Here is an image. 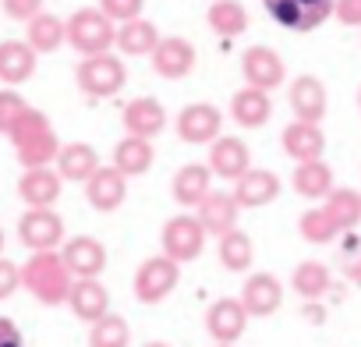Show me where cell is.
<instances>
[{"instance_id":"f1b7e54d","label":"cell","mask_w":361,"mask_h":347,"mask_svg":"<svg viewBox=\"0 0 361 347\" xmlns=\"http://www.w3.org/2000/svg\"><path fill=\"white\" fill-rule=\"evenodd\" d=\"M25 43L36 54H54V50H61L68 43V22L57 18V15H50V11H43V15H36L25 25Z\"/></svg>"},{"instance_id":"836d02e7","label":"cell","mask_w":361,"mask_h":347,"mask_svg":"<svg viewBox=\"0 0 361 347\" xmlns=\"http://www.w3.org/2000/svg\"><path fill=\"white\" fill-rule=\"evenodd\" d=\"M216 259H220L224 269H231V273H245V269L252 266V259H255V241L238 227V231H231V234L220 238V245H216Z\"/></svg>"},{"instance_id":"7bdbcfd3","label":"cell","mask_w":361,"mask_h":347,"mask_svg":"<svg viewBox=\"0 0 361 347\" xmlns=\"http://www.w3.org/2000/svg\"><path fill=\"white\" fill-rule=\"evenodd\" d=\"M0 347H25L22 329H18L11 319H4V315H0Z\"/></svg>"},{"instance_id":"2e32d148","label":"cell","mask_w":361,"mask_h":347,"mask_svg":"<svg viewBox=\"0 0 361 347\" xmlns=\"http://www.w3.org/2000/svg\"><path fill=\"white\" fill-rule=\"evenodd\" d=\"M121 121H124V131H128L131 138L152 142V138L166 128V110H163V103H159L156 96H138V99H131V103L121 110Z\"/></svg>"},{"instance_id":"7c38bea8","label":"cell","mask_w":361,"mask_h":347,"mask_svg":"<svg viewBox=\"0 0 361 347\" xmlns=\"http://www.w3.org/2000/svg\"><path fill=\"white\" fill-rule=\"evenodd\" d=\"M149 61H152V71H156L159 78L177 82V78H188V75L195 71L199 50H195V43H188L185 36H166V39H159V47H156V54H152Z\"/></svg>"},{"instance_id":"f35d334b","label":"cell","mask_w":361,"mask_h":347,"mask_svg":"<svg viewBox=\"0 0 361 347\" xmlns=\"http://www.w3.org/2000/svg\"><path fill=\"white\" fill-rule=\"evenodd\" d=\"M142 8H145V0H99V11L110 22H121V25L142 18Z\"/></svg>"},{"instance_id":"8d00e7d4","label":"cell","mask_w":361,"mask_h":347,"mask_svg":"<svg viewBox=\"0 0 361 347\" xmlns=\"http://www.w3.org/2000/svg\"><path fill=\"white\" fill-rule=\"evenodd\" d=\"M298 234H301L308 245H329V241L340 234V227L329 220V213H326L322 206H315V209L301 213V220H298Z\"/></svg>"},{"instance_id":"1f68e13d","label":"cell","mask_w":361,"mask_h":347,"mask_svg":"<svg viewBox=\"0 0 361 347\" xmlns=\"http://www.w3.org/2000/svg\"><path fill=\"white\" fill-rule=\"evenodd\" d=\"M290 287H294L305 301H319V298H326V294L333 291V273H329L326 262L305 259V262H298V269H294V276H290Z\"/></svg>"},{"instance_id":"83f0119b","label":"cell","mask_w":361,"mask_h":347,"mask_svg":"<svg viewBox=\"0 0 361 347\" xmlns=\"http://www.w3.org/2000/svg\"><path fill=\"white\" fill-rule=\"evenodd\" d=\"M152 159H156V149L145 138H131L128 135V138H121L114 145V166L124 174V178H142V174H149Z\"/></svg>"},{"instance_id":"d590c367","label":"cell","mask_w":361,"mask_h":347,"mask_svg":"<svg viewBox=\"0 0 361 347\" xmlns=\"http://www.w3.org/2000/svg\"><path fill=\"white\" fill-rule=\"evenodd\" d=\"M89 347H131V326L124 315L110 312L89 329Z\"/></svg>"},{"instance_id":"603a6c76","label":"cell","mask_w":361,"mask_h":347,"mask_svg":"<svg viewBox=\"0 0 361 347\" xmlns=\"http://www.w3.org/2000/svg\"><path fill=\"white\" fill-rule=\"evenodd\" d=\"M238 213H241V206H238L234 192H209L206 202L195 209V217L206 227V234H216V238L238 231Z\"/></svg>"},{"instance_id":"ac0fdd59","label":"cell","mask_w":361,"mask_h":347,"mask_svg":"<svg viewBox=\"0 0 361 347\" xmlns=\"http://www.w3.org/2000/svg\"><path fill=\"white\" fill-rule=\"evenodd\" d=\"M173 202L180 209H199L206 202V195L213 192V170L206 163H185L177 174H173Z\"/></svg>"},{"instance_id":"7a4b0ae2","label":"cell","mask_w":361,"mask_h":347,"mask_svg":"<svg viewBox=\"0 0 361 347\" xmlns=\"http://www.w3.org/2000/svg\"><path fill=\"white\" fill-rule=\"evenodd\" d=\"M22 287L39 301V305H68L75 276L68 269V262L61 259V252H36L25 266H22Z\"/></svg>"},{"instance_id":"c3c4849f","label":"cell","mask_w":361,"mask_h":347,"mask_svg":"<svg viewBox=\"0 0 361 347\" xmlns=\"http://www.w3.org/2000/svg\"><path fill=\"white\" fill-rule=\"evenodd\" d=\"M357 103H361V92H357Z\"/></svg>"},{"instance_id":"3957f363","label":"cell","mask_w":361,"mask_h":347,"mask_svg":"<svg viewBox=\"0 0 361 347\" xmlns=\"http://www.w3.org/2000/svg\"><path fill=\"white\" fill-rule=\"evenodd\" d=\"M68 43L82 54V61L110 54V47H117V22H110L99 8H78L68 18Z\"/></svg>"},{"instance_id":"ee69618b","label":"cell","mask_w":361,"mask_h":347,"mask_svg":"<svg viewBox=\"0 0 361 347\" xmlns=\"http://www.w3.org/2000/svg\"><path fill=\"white\" fill-rule=\"evenodd\" d=\"M343 273H347V280H354V284L361 287V248H357V255H354V259H347V262H343Z\"/></svg>"},{"instance_id":"277c9868","label":"cell","mask_w":361,"mask_h":347,"mask_svg":"<svg viewBox=\"0 0 361 347\" xmlns=\"http://www.w3.org/2000/svg\"><path fill=\"white\" fill-rule=\"evenodd\" d=\"M206 227L199 224V217L195 213H177V217H170L166 224H163V231H159V245H163V255L166 259H173L177 266L180 262H195L199 255H202V248H206Z\"/></svg>"},{"instance_id":"4fadbf2b","label":"cell","mask_w":361,"mask_h":347,"mask_svg":"<svg viewBox=\"0 0 361 347\" xmlns=\"http://www.w3.org/2000/svg\"><path fill=\"white\" fill-rule=\"evenodd\" d=\"M61 259L68 262V269H71L75 280H96L106 269V245L99 238L78 234V238H68L64 241Z\"/></svg>"},{"instance_id":"f6af8a7d","label":"cell","mask_w":361,"mask_h":347,"mask_svg":"<svg viewBox=\"0 0 361 347\" xmlns=\"http://www.w3.org/2000/svg\"><path fill=\"white\" fill-rule=\"evenodd\" d=\"M142 347H170V343H163V340H149V343H142Z\"/></svg>"},{"instance_id":"4316f807","label":"cell","mask_w":361,"mask_h":347,"mask_svg":"<svg viewBox=\"0 0 361 347\" xmlns=\"http://www.w3.org/2000/svg\"><path fill=\"white\" fill-rule=\"evenodd\" d=\"M231 117H234L241 128H262V124L273 117V99H269V92L252 89V85L238 89V92L231 96Z\"/></svg>"},{"instance_id":"8992f818","label":"cell","mask_w":361,"mask_h":347,"mask_svg":"<svg viewBox=\"0 0 361 347\" xmlns=\"http://www.w3.org/2000/svg\"><path fill=\"white\" fill-rule=\"evenodd\" d=\"M180 284V266L166 255H149L138 269H135V280H131V291L142 305H159L166 301Z\"/></svg>"},{"instance_id":"52a82bcc","label":"cell","mask_w":361,"mask_h":347,"mask_svg":"<svg viewBox=\"0 0 361 347\" xmlns=\"http://www.w3.org/2000/svg\"><path fill=\"white\" fill-rule=\"evenodd\" d=\"M273 22L290 32H315L326 18H333L336 0H262Z\"/></svg>"},{"instance_id":"e0dca14e","label":"cell","mask_w":361,"mask_h":347,"mask_svg":"<svg viewBox=\"0 0 361 347\" xmlns=\"http://www.w3.org/2000/svg\"><path fill=\"white\" fill-rule=\"evenodd\" d=\"M241 305L252 319H266L283 305V284L273 273H252L241 284Z\"/></svg>"},{"instance_id":"d4e9b609","label":"cell","mask_w":361,"mask_h":347,"mask_svg":"<svg viewBox=\"0 0 361 347\" xmlns=\"http://www.w3.org/2000/svg\"><path fill=\"white\" fill-rule=\"evenodd\" d=\"M36 61H39V54L25 39H4L0 43V82L8 89L29 82L36 71Z\"/></svg>"},{"instance_id":"b9f144b4","label":"cell","mask_w":361,"mask_h":347,"mask_svg":"<svg viewBox=\"0 0 361 347\" xmlns=\"http://www.w3.org/2000/svg\"><path fill=\"white\" fill-rule=\"evenodd\" d=\"M333 15H336V22H340V25L361 29V0H336Z\"/></svg>"},{"instance_id":"60d3db41","label":"cell","mask_w":361,"mask_h":347,"mask_svg":"<svg viewBox=\"0 0 361 347\" xmlns=\"http://www.w3.org/2000/svg\"><path fill=\"white\" fill-rule=\"evenodd\" d=\"M4 11H8V18L29 25L36 15H43V0H4Z\"/></svg>"},{"instance_id":"7dc6e473","label":"cell","mask_w":361,"mask_h":347,"mask_svg":"<svg viewBox=\"0 0 361 347\" xmlns=\"http://www.w3.org/2000/svg\"><path fill=\"white\" fill-rule=\"evenodd\" d=\"M213 347H238V343H213Z\"/></svg>"},{"instance_id":"484cf974","label":"cell","mask_w":361,"mask_h":347,"mask_svg":"<svg viewBox=\"0 0 361 347\" xmlns=\"http://www.w3.org/2000/svg\"><path fill=\"white\" fill-rule=\"evenodd\" d=\"M68 308L75 312V319L96 326L99 319L110 315V294L99 280H75L71 287V298H68Z\"/></svg>"},{"instance_id":"f546056e","label":"cell","mask_w":361,"mask_h":347,"mask_svg":"<svg viewBox=\"0 0 361 347\" xmlns=\"http://www.w3.org/2000/svg\"><path fill=\"white\" fill-rule=\"evenodd\" d=\"M290 185H294V192H298L301 199H322V202H326V195L333 192V170H329L326 159L298 163Z\"/></svg>"},{"instance_id":"30bf717a","label":"cell","mask_w":361,"mask_h":347,"mask_svg":"<svg viewBox=\"0 0 361 347\" xmlns=\"http://www.w3.org/2000/svg\"><path fill=\"white\" fill-rule=\"evenodd\" d=\"M241 75H245V85L273 92L287 82V64L273 47H248L241 54Z\"/></svg>"},{"instance_id":"5bb4252c","label":"cell","mask_w":361,"mask_h":347,"mask_svg":"<svg viewBox=\"0 0 361 347\" xmlns=\"http://www.w3.org/2000/svg\"><path fill=\"white\" fill-rule=\"evenodd\" d=\"M248 312L241 305V298H216L206 312V329L213 336V343H238L245 336L248 326Z\"/></svg>"},{"instance_id":"e575fe53","label":"cell","mask_w":361,"mask_h":347,"mask_svg":"<svg viewBox=\"0 0 361 347\" xmlns=\"http://www.w3.org/2000/svg\"><path fill=\"white\" fill-rule=\"evenodd\" d=\"M322 209L329 213V220L340 227V231H350L357 220H361V192L354 188H333L322 202Z\"/></svg>"},{"instance_id":"ba28073f","label":"cell","mask_w":361,"mask_h":347,"mask_svg":"<svg viewBox=\"0 0 361 347\" xmlns=\"http://www.w3.org/2000/svg\"><path fill=\"white\" fill-rule=\"evenodd\" d=\"M18 238L25 248L36 252H57L64 248V220L57 209H25L18 220Z\"/></svg>"},{"instance_id":"44dd1931","label":"cell","mask_w":361,"mask_h":347,"mask_svg":"<svg viewBox=\"0 0 361 347\" xmlns=\"http://www.w3.org/2000/svg\"><path fill=\"white\" fill-rule=\"evenodd\" d=\"M280 145L283 152L294 159V163H312V159H322L326 152V135L319 124H305V121H290L280 135Z\"/></svg>"},{"instance_id":"cb8c5ba5","label":"cell","mask_w":361,"mask_h":347,"mask_svg":"<svg viewBox=\"0 0 361 347\" xmlns=\"http://www.w3.org/2000/svg\"><path fill=\"white\" fill-rule=\"evenodd\" d=\"M57 174L61 181H75V185H89L92 174L103 166L99 163V152L89 145V142H68L61 145V156H57Z\"/></svg>"},{"instance_id":"bcb514c9","label":"cell","mask_w":361,"mask_h":347,"mask_svg":"<svg viewBox=\"0 0 361 347\" xmlns=\"http://www.w3.org/2000/svg\"><path fill=\"white\" fill-rule=\"evenodd\" d=\"M0 252H4V231H0Z\"/></svg>"},{"instance_id":"74e56055","label":"cell","mask_w":361,"mask_h":347,"mask_svg":"<svg viewBox=\"0 0 361 347\" xmlns=\"http://www.w3.org/2000/svg\"><path fill=\"white\" fill-rule=\"evenodd\" d=\"M32 106L15 92V89H0V135H11V128L29 114Z\"/></svg>"},{"instance_id":"5b68a950","label":"cell","mask_w":361,"mask_h":347,"mask_svg":"<svg viewBox=\"0 0 361 347\" xmlns=\"http://www.w3.org/2000/svg\"><path fill=\"white\" fill-rule=\"evenodd\" d=\"M75 82L78 89L89 96V99H110L124 89L128 82V68L121 57L114 54H99V57H85L75 71Z\"/></svg>"},{"instance_id":"9a60e30c","label":"cell","mask_w":361,"mask_h":347,"mask_svg":"<svg viewBox=\"0 0 361 347\" xmlns=\"http://www.w3.org/2000/svg\"><path fill=\"white\" fill-rule=\"evenodd\" d=\"M287 103L294 110V121H305V124H322L326 117V106H329V96H326V85L315 78V75H298L287 89Z\"/></svg>"},{"instance_id":"8fae6325","label":"cell","mask_w":361,"mask_h":347,"mask_svg":"<svg viewBox=\"0 0 361 347\" xmlns=\"http://www.w3.org/2000/svg\"><path fill=\"white\" fill-rule=\"evenodd\" d=\"M224 131V114L213 103H188L177 114V138L188 145H213Z\"/></svg>"},{"instance_id":"4dcf8cb0","label":"cell","mask_w":361,"mask_h":347,"mask_svg":"<svg viewBox=\"0 0 361 347\" xmlns=\"http://www.w3.org/2000/svg\"><path fill=\"white\" fill-rule=\"evenodd\" d=\"M159 39H163V36H159L156 25L145 22V18L124 22V25L117 29V50L128 54V57H152L156 47H159Z\"/></svg>"},{"instance_id":"ab89813d","label":"cell","mask_w":361,"mask_h":347,"mask_svg":"<svg viewBox=\"0 0 361 347\" xmlns=\"http://www.w3.org/2000/svg\"><path fill=\"white\" fill-rule=\"evenodd\" d=\"M18 287H22V266H15L11 259L0 255V301H8Z\"/></svg>"},{"instance_id":"d6a6232c","label":"cell","mask_w":361,"mask_h":347,"mask_svg":"<svg viewBox=\"0 0 361 347\" xmlns=\"http://www.w3.org/2000/svg\"><path fill=\"white\" fill-rule=\"evenodd\" d=\"M206 22H209V29H213L216 36L234 39V36H241V32L248 29V11H245L241 0H213Z\"/></svg>"},{"instance_id":"6da1fadb","label":"cell","mask_w":361,"mask_h":347,"mask_svg":"<svg viewBox=\"0 0 361 347\" xmlns=\"http://www.w3.org/2000/svg\"><path fill=\"white\" fill-rule=\"evenodd\" d=\"M8 142L15 145V156L25 170H43V166L57 163V156H61V138H57L50 117L36 106L11 128Z\"/></svg>"},{"instance_id":"7402d4cb","label":"cell","mask_w":361,"mask_h":347,"mask_svg":"<svg viewBox=\"0 0 361 347\" xmlns=\"http://www.w3.org/2000/svg\"><path fill=\"white\" fill-rule=\"evenodd\" d=\"M61 174L43 166V170H25L18 181V199L29 209H54V202L61 199Z\"/></svg>"},{"instance_id":"9c48e42d","label":"cell","mask_w":361,"mask_h":347,"mask_svg":"<svg viewBox=\"0 0 361 347\" xmlns=\"http://www.w3.org/2000/svg\"><path fill=\"white\" fill-rule=\"evenodd\" d=\"M206 166L213 170V178L238 185L245 174L252 170V149H248V142L238 138V135H220V138L209 145Z\"/></svg>"},{"instance_id":"ffe728a7","label":"cell","mask_w":361,"mask_h":347,"mask_svg":"<svg viewBox=\"0 0 361 347\" xmlns=\"http://www.w3.org/2000/svg\"><path fill=\"white\" fill-rule=\"evenodd\" d=\"M234 199L241 209H262L280 199V178L266 166H252L245 178L234 185Z\"/></svg>"},{"instance_id":"d6986e66","label":"cell","mask_w":361,"mask_h":347,"mask_svg":"<svg viewBox=\"0 0 361 347\" xmlns=\"http://www.w3.org/2000/svg\"><path fill=\"white\" fill-rule=\"evenodd\" d=\"M85 199L96 213H114L128 199V178L117 166H99L92 174V181L85 185Z\"/></svg>"}]
</instances>
